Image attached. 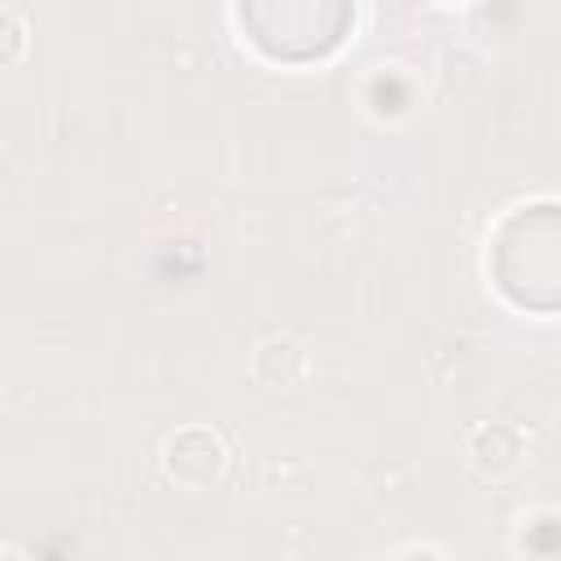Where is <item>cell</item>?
Returning <instances> with one entry per match:
<instances>
[{
	"mask_svg": "<svg viewBox=\"0 0 561 561\" xmlns=\"http://www.w3.org/2000/svg\"><path fill=\"white\" fill-rule=\"evenodd\" d=\"M500 285L522 307H561V206H530L500 228Z\"/></svg>",
	"mask_w": 561,
	"mask_h": 561,
	"instance_id": "obj_1",
	"label": "cell"
}]
</instances>
